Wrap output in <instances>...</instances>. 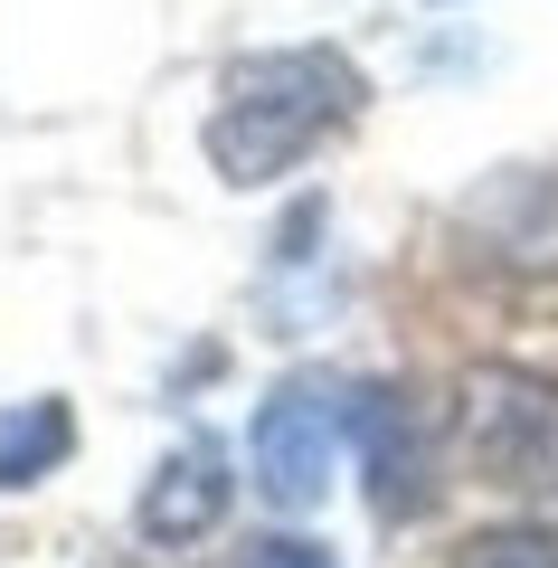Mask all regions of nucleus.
Masks as SVG:
<instances>
[{"mask_svg": "<svg viewBox=\"0 0 558 568\" xmlns=\"http://www.w3.org/2000/svg\"><path fill=\"white\" fill-rule=\"evenodd\" d=\"M359 67L341 48H256L219 77V104H209V171L227 190H265L294 162H313L322 142L359 114Z\"/></svg>", "mask_w": 558, "mask_h": 568, "instance_id": "1", "label": "nucleus"}, {"mask_svg": "<svg viewBox=\"0 0 558 568\" xmlns=\"http://www.w3.org/2000/svg\"><path fill=\"white\" fill-rule=\"evenodd\" d=\"M464 465L501 493H558V379L520 361H483L464 369V407H455Z\"/></svg>", "mask_w": 558, "mask_h": 568, "instance_id": "2", "label": "nucleus"}, {"mask_svg": "<svg viewBox=\"0 0 558 568\" xmlns=\"http://www.w3.org/2000/svg\"><path fill=\"white\" fill-rule=\"evenodd\" d=\"M351 436H359V493L379 521H417L436 503V417L417 388L379 379L351 398Z\"/></svg>", "mask_w": 558, "mask_h": 568, "instance_id": "3", "label": "nucleus"}, {"mask_svg": "<svg viewBox=\"0 0 558 568\" xmlns=\"http://www.w3.org/2000/svg\"><path fill=\"white\" fill-rule=\"evenodd\" d=\"M256 484L284 511H313L332 493V388L322 379H284L256 407Z\"/></svg>", "mask_w": 558, "mask_h": 568, "instance_id": "4", "label": "nucleus"}, {"mask_svg": "<svg viewBox=\"0 0 558 568\" xmlns=\"http://www.w3.org/2000/svg\"><path fill=\"white\" fill-rule=\"evenodd\" d=\"M227 503H237V474H227L219 436H190V446H171L152 465V484H142V503H133V530L152 549H200L209 530L227 521Z\"/></svg>", "mask_w": 558, "mask_h": 568, "instance_id": "5", "label": "nucleus"}, {"mask_svg": "<svg viewBox=\"0 0 558 568\" xmlns=\"http://www.w3.org/2000/svg\"><path fill=\"white\" fill-rule=\"evenodd\" d=\"M77 455V407L67 398H20L0 417V493H29Z\"/></svg>", "mask_w": 558, "mask_h": 568, "instance_id": "6", "label": "nucleus"}, {"mask_svg": "<svg viewBox=\"0 0 558 568\" xmlns=\"http://www.w3.org/2000/svg\"><path fill=\"white\" fill-rule=\"evenodd\" d=\"M455 568H558V530H539V521L474 530V540L455 549Z\"/></svg>", "mask_w": 558, "mask_h": 568, "instance_id": "7", "label": "nucleus"}, {"mask_svg": "<svg viewBox=\"0 0 558 568\" xmlns=\"http://www.w3.org/2000/svg\"><path fill=\"white\" fill-rule=\"evenodd\" d=\"M237 568H332V549L303 540V530H265V540L237 549Z\"/></svg>", "mask_w": 558, "mask_h": 568, "instance_id": "8", "label": "nucleus"}]
</instances>
